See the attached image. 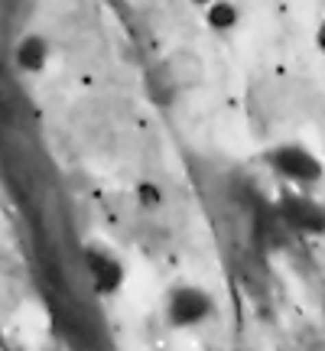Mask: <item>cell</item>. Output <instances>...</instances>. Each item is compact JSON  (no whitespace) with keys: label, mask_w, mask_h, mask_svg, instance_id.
Segmentation results:
<instances>
[{"label":"cell","mask_w":325,"mask_h":351,"mask_svg":"<svg viewBox=\"0 0 325 351\" xmlns=\"http://www.w3.org/2000/svg\"><path fill=\"white\" fill-rule=\"evenodd\" d=\"M189 3H195V7H208L212 0H189Z\"/></svg>","instance_id":"10"},{"label":"cell","mask_w":325,"mask_h":351,"mask_svg":"<svg viewBox=\"0 0 325 351\" xmlns=\"http://www.w3.org/2000/svg\"><path fill=\"white\" fill-rule=\"evenodd\" d=\"M215 313V296L195 283H176L166 293V322L173 328H195Z\"/></svg>","instance_id":"2"},{"label":"cell","mask_w":325,"mask_h":351,"mask_svg":"<svg viewBox=\"0 0 325 351\" xmlns=\"http://www.w3.org/2000/svg\"><path fill=\"white\" fill-rule=\"evenodd\" d=\"M276 218L296 234H309V238H322L325 234V202L306 195L302 189L280 192Z\"/></svg>","instance_id":"3"},{"label":"cell","mask_w":325,"mask_h":351,"mask_svg":"<svg viewBox=\"0 0 325 351\" xmlns=\"http://www.w3.org/2000/svg\"><path fill=\"white\" fill-rule=\"evenodd\" d=\"M241 20L238 7L231 3V0H212L208 3V10H205V23L212 26L215 33H228V29H234Z\"/></svg>","instance_id":"7"},{"label":"cell","mask_w":325,"mask_h":351,"mask_svg":"<svg viewBox=\"0 0 325 351\" xmlns=\"http://www.w3.org/2000/svg\"><path fill=\"white\" fill-rule=\"evenodd\" d=\"M263 163L270 166L280 179H287L289 186H296V189H313L325 179L322 160H319L306 143H296V140L270 147V150L263 153Z\"/></svg>","instance_id":"1"},{"label":"cell","mask_w":325,"mask_h":351,"mask_svg":"<svg viewBox=\"0 0 325 351\" xmlns=\"http://www.w3.org/2000/svg\"><path fill=\"white\" fill-rule=\"evenodd\" d=\"M13 62L26 75H39L49 65V39L39 33H26L16 46H13Z\"/></svg>","instance_id":"6"},{"label":"cell","mask_w":325,"mask_h":351,"mask_svg":"<svg viewBox=\"0 0 325 351\" xmlns=\"http://www.w3.org/2000/svg\"><path fill=\"white\" fill-rule=\"evenodd\" d=\"M0 348H3V328H0Z\"/></svg>","instance_id":"11"},{"label":"cell","mask_w":325,"mask_h":351,"mask_svg":"<svg viewBox=\"0 0 325 351\" xmlns=\"http://www.w3.org/2000/svg\"><path fill=\"white\" fill-rule=\"evenodd\" d=\"M137 199H140V205H143V208H160L162 205V192H160V186H156V182H140L137 186Z\"/></svg>","instance_id":"8"},{"label":"cell","mask_w":325,"mask_h":351,"mask_svg":"<svg viewBox=\"0 0 325 351\" xmlns=\"http://www.w3.org/2000/svg\"><path fill=\"white\" fill-rule=\"evenodd\" d=\"M162 75H166V82H169L173 91H186V88H195L202 82L205 65H202V59L195 56V52L179 49L162 62Z\"/></svg>","instance_id":"5"},{"label":"cell","mask_w":325,"mask_h":351,"mask_svg":"<svg viewBox=\"0 0 325 351\" xmlns=\"http://www.w3.org/2000/svg\"><path fill=\"white\" fill-rule=\"evenodd\" d=\"M315 46L325 56V16H322V23H319V29H315Z\"/></svg>","instance_id":"9"},{"label":"cell","mask_w":325,"mask_h":351,"mask_svg":"<svg viewBox=\"0 0 325 351\" xmlns=\"http://www.w3.org/2000/svg\"><path fill=\"white\" fill-rule=\"evenodd\" d=\"M85 270H88V276H91V287H95L98 296L121 293V287H124V280H127L124 261H121L108 244H98V241L85 244Z\"/></svg>","instance_id":"4"}]
</instances>
